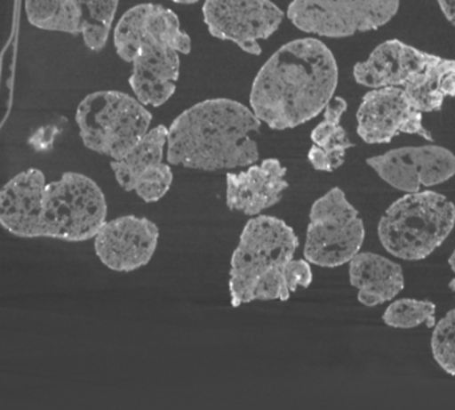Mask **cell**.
Wrapping results in <instances>:
<instances>
[{
    "label": "cell",
    "instance_id": "4",
    "mask_svg": "<svg viewBox=\"0 0 455 410\" xmlns=\"http://www.w3.org/2000/svg\"><path fill=\"white\" fill-rule=\"evenodd\" d=\"M299 247L294 229L271 215L247 221L231 255L230 303L233 308L254 301H289L286 269Z\"/></svg>",
    "mask_w": 455,
    "mask_h": 410
},
{
    "label": "cell",
    "instance_id": "6",
    "mask_svg": "<svg viewBox=\"0 0 455 410\" xmlns=\"http://www.w3.org/2000/svg\"><path fill=\"white\" fill-rule=\"evenodd\" d=\"M455 228V205L435 191H418L396 199L378 223L380 245L403 261L426 260Z\"/></svg>",
    "mask_w": 455,
    "mask_h": 410
},
{
    "label": "cell",
    "instance_id": "1",
    "mask_svg": "<svg viewBox=\"0 0 455 410\" xmlns=\"http://www.w3.org/2000/svg\"><path fill=\"white\" fill-rule=\"evenodd\" d=\"M108 213L102 189L81 173L68 172L47 182L41 170H25L0 193V223L18 238L90 241Z\"/></svg>",
    "mask_w": 455,
    "mask_h": 410
},
{
    "label": "cell",
    "instance_id": "12",
    "mask_svg": "<svg viewBox=\"0 0 455 410\" xmlns=\"http://www.w3.org/2000/svg\"><path fill=\"white\" fill-rule=\"evenodd\" d=\"M420 113L399 87H379L364 94L356 111V133L363 142L380 145L399 134L418 135L433 141Z\"/></svg>",
    "mask_w": 455,
    "mask_h": 410
},
{
    "label": "cell",
    "instance_id": "25",
    "mask_svg": "<svg viewBox=\"0 0 455 410\" xmlns=\"http://www.w3.org/2000/svg\"><path fill=\"white\" fill-rule=\"evenodd\" d=\"M446 20L455 26V0H436Z\"/></svg>",
    "mask_w": 455,
    "mask_h": 410
},
{
    "label": "cell",
    "instance_id": "2",
    "mask_svg": "<svg viewBox=\"0 0 455 410\" xmlns=\"http://www.w3.org/2000/svg\"><path fill=\"white\" fill-rule=\"evenodd\" d=\"M337 86L331 50L315 38L295 39L274 52L255 76L250 108L270 129H295L324 111Z\"/></svg>",
    "mask_w": 455,
    "mask_h": 410
},
{
    "label": "cell",
    "instance_id": "27",
    "mask_svg": "<svg viewBox=\"0 0 455 410\" xmlns=\"http://www.w3.org/2000/svg\"><path fill=\"white\" fill-rule=\"evenodd\" d=\"M449 265H450V268H451V270L454 271V274H455V250H454V252L451 253V255H450Z\"/></svg>",
    "mask_w": 455,
    "mask_h": 410
},
{
    "label": "cell",
    "instance_id": "24",
    "mask_svg": "<svg viewBox=\"0 0 455 410\" xmlns=\"http://www.w3.org/2000/svg\"><path fill=\"white\" fill-rule=\"evenodd\" d=\"M286 278L291 293L297 292L298 287L307 289L313 282L311 263L306 258L305 260H294L292 258L287 265Z\"/></svg>",
    "mask_w": 455,
    "mask_h": 410
},
{
    "label": "cell",
    "instance_id": "19",
    "mask_svg": "<svg viewBox=\"0 0 455 410\" xmlns=\"http://www.w3.org/2000/svg\"><path fill=\"white\" fill-rule=\"evenodd\" d=\"M347 110L343 98L334 97L323 111V121L311 132L308 161L318 172L332 173L345 164L346 153L354 148L346 130L340 126V118Z\"/></svg>",
    "mask_w": 455,
    "mask_h": 410
},
{
    "label": "cell",
    "instance_id": "11",
    "mask_svg": "<svg viewBox=\"0 0 455 410\" xmlns=\"http://www.w3.org/2000/svg\"><path fill=\"white\" fill-rule=\"evenodd\" d=\"M366 162L380 180L406 194L441 185L455 175L454 153L436 145L394 149Z\"/></svg>",
    "mask_w": 455,
    "mask_h": 410
},
{
    "label": "cell",
    "instance_id": "10",
    "mask_svg": "<svg viewBox=\"0 0 455 410\" xmlns=\"http://www.w3.org/2000/svg\"><path fill=\"white\" fill-rule=\"evenodd\" d=\"M202 12L214 38L233 42L250 55L262 54L259 41L270 38L284 18L271 0H206Z\"/></svg>",
    "mask_w": 455,
    "mask_h": 410
},
{
    "label": "cell",
    "instance_id": "7",
    "mask_svg": "<svg viewBox=\"0 0 455 410\" xmlns=\"http://www.w3.org/2000/svg\"><path fill=\"white\" fill-rule=\"evenodd\" d=\"M76 121L89 150L116 161L150 132L153 114L126 92H97L79 103Z\"/></svg>",
    "mask_w": 455,
    "mask_h": 410
},
{
    "label": "cell",
    "instance_id": "9",
    "mask_svg": "<svg viewBox=\"0 0 455 410\" xmlns=\"http://www.w3.org/2000/svg\"><path fill=\"white\" fill-rule=\"evenodd\" d=\"M398 10L399 0H292L287 18L303 33L346 38L382 28Z\"/></svg>",
    "mask_w": 455,
    "mask_h": 410
},
{
    "label": "cell",
    "instance_id": "22",
    "mask_svg": "<svg viewBox=\"0 0 455 410\" xmlns=\"http://www.w3.org/2000/svg\"><path fill=\"white\" fill-rule=\"evenodd\" d=\"M435 313L436 305L430 301L401 298L387 306L382 319L387 326L395 329H412L419 325L431 329L436 324Z\"/></svg>",
    "mask_w": 455,
    "mask_h": 410
},
{
    "label": "cell",
    "instance_id": "21",
    "mask_svg": "<svg viewBox=\"0 0 455 410\" xmlns=\"http://www.w3.org/2000/svg\"><path fill=\"white\" fill-rule=\"evenodd\" d=\"M82 18V38L87 49L102 52L118 10L119 0H76Z\"/></svg>",
    "mask_w": 455,
    "mask_h": 410
},
{
    "label": "cell",
    "instance_id": "8",
    "mask_svg": "<svg viewBox=\"0 0 455 410\" xmlns=\"http://www.w3.org/2000/svg\"><path fill=\"white\" fill-rule=\"evenodd\" d=\"M364 223L345 191L332 188L314 202L303 255L321 268H339L361 253Z\"/></svg>",
    "mask_w": 455,
    "mask_h": 410
},
{
    "label": "cell",
    "instance_id": "5",
    "mask_svg": "<svg viewBox=\"0 0 455 410\" xmlns=\"http://www.w3.org/2000/svg\"><path fill=\"white\" fill-rule=\"evenodd\" d=\"M356 84L370 89L399 87L420 113L439 111L455 97V60L420 52L403 42L380 44L354 68Z\"/></svg>",
    "mask_w": 455,
    "mask_h": 410
},
{
    "label": "cell",
    "instance_id": "13",
    "mask_svg": "<svg viewBox=\"0 0 455 410\" xmlns=\"http://www.w3.org/2000/svg\"><path fill=\"white\" fill-rule=\"evenodd\" d=\"M167 140L166 126L154 127L126 156L110 164L118 185L137 194L146 204L161 201L172 189L174 174L164 162Z\"/></svg>",
    "mask_w": 455,
    "mask_h": 410
},
{
    "label": "cell",
    "instance_id": "26",
    "mask_svg": "<svg viewBox=\"0 0 455 410\" xmlns=\"http://www.w3.org/2000/svg\"><path fill=\"white\" fill-rule=\"evenodd\" d=\"M172 2L177 4H198L201 0H172Z\"/></svg>",
    "mask_w": 455,
    "mask_h": 410
},
{
    "label": "cell",
    "instance_id": "3",
    "mask_svg": "<svg viewBox=\"0 0 455 410\" xmlns=\"http://www.w3.org/2000/svg\"><path fill=\"white\" fill-rule=\"evenodd\" d=\"M262 122L251 109L228 98L196 103L169 127L166 159L199 172L242 169L259 161L255 135Z\"/></svg>",
    "mask_w": 455,
    "mask_h": 410
},
{
    "label": "cell",
    "instance_id": "15",
    "mask_svg": "<svg viewBox=\"0 0 455 410\" xmlns=\"http://www.w3.org/2000/svg\"><path fill=\"white\" fill-rule=\"evenodd\" d=\"M153 44H170L183 55L190 54L193 46L174 12L161 4H138L124 12L114 31L118 57L132 63L140 47Z\"/></svg>",
    "mask_w": 455,
    "mask_h": 410
},
{
    "label": "cell",
    "instance_id": "14",
    "mask_svg": "<svg viewBox=\"0 0 455 410\" xmlns=\"http://www.w3.org/2000/svg\"><path fill=\"white\" fill-rule=\"evenodd\" d=\"M156 222L137 215L106 221L94 237L95 254L113 271L132 273L150 263L158 247Z\"/></svg>",
    "mask_w": 455,
    "mask_h": 410
},
{
    "label": "cell",
    "instance_id": "23",
    "mask_svg": "<svg viewBox=\"0 0 455 410\" xmlns=\"http://www.w3.org/2000/svg\"><path fill=\"white\" fill-rule=\"evenodd\" d=\"M431 351L436 364L455 377V309L447 311L434 326Z\"/></svg>",
    "mask_w": 455,
    "mask_h": 410
},
{
    "label": "cell",
    "instance_id": "17",
    "mask_svg": "<svg viewBox=\"0 0 455 410\" xmlns=\"http://www.w3.org/2000/svg\"><path fill=\"white\" fill-rule=\"evenodd\" d=\"M180 54L166 44H145L138 50L129 84L140 103L159 108L174 95L180 78Z\"/></svg>",
    "mask_w": 455,
    "mask_h": 410
},
{
    "label": "cell",
    "instance_id": "18",
    "mask_svg": "<svg viewBox=\"0 0 455 410\" xmlns=\"http://www.w3.org/2000/svg\"><path fill=\"white\" fill-rule=\"evenodd\" d=\"M348 278L359 302L369 308L394 300L404 287L401 265L375 253H358L348 262Z\"/></svg>",
    "mask_w": 455,
    "mask_h": 410
},
{
    "label": "cell",
    "instance_id": "20",
    "mask_svg": "<svg viewBox=\"0 0 455 410\" xmlns=\"http://www.w3.org/2000/svg\"><path fill=\"white\" fill-rule=\"evenodd\" d=\"M26 17L34 28L79 36L82 18L76 0H25Z\"/></svg>",
    "mask_w": 455,
    "mask_h": 410
},
{
    "label": "cell",
    "instance_id": "16",
    "mask_svg": "<svg viewBox=\"0 0 455 410\" xmlns=\"http://www.w3.org/2000/svg\"><path fill=\"white\" fill-rule=\"evenodd\" d=\"M287 169L275 158L226 175V205L231 212L257 217L281 202L289 189Z\"/></svg>",
    "mask_w": 455,
    "mask_h": 410
}]
</instances>
